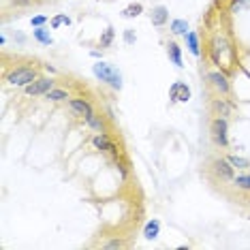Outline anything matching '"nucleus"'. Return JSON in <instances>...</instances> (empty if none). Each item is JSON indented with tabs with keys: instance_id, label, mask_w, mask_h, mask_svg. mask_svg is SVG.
<instances>
[{
	"instance_id": "obj_7",
	"label": "nucleus",
	"mask_w": 250,
	"mask_h": 250,
	"mask_svg": "<svg viewBox=\"0 0 250 250\" xmlns=\"http://www.w3.org/2000/svg\"><path fill=\"white\" fill-rule=\"evenodd\" d=\"M90 144H92L94 150H99L101 154H107L109 158L122 154L120 146L116 144V139H113L111 133H94L92 137H90Z\"/></svg>"
},
{
	"instance_id": "obj_25",
	"label": "nucleus",
	"mask_w": 250,
	"mask_h": 250,
	"mask_svg": "<svg viewBox=\"0 0 250 250\" xmlns=\"http://www.w3.org/2000/svg\"><path fill=\"white\" fill-rule=\"evenodd\" d=\"M227 161H229L235 171H250V161L244 156H237V154H227Z\"/></svg>"
},
{
	"instance_id": "obj_6",
	"label": "nucleus",
	"mask_w": 250,
	"mask_h": 250,
	"mask_svg": "<svg viewBox=\"0 0 250 250\" xmlns=\"http://www.w3.org/2000/svg\"><path fill=\"white\" fill-rule=\"evenodd\" d=\"M208 171H209V175L216 180V182H231L233 180V175H235L237 171H235V167L227 161V156H216V158H212L209 161V165H208Z\"/></svg>"
},
{
	"instance_id": "obj_24",
	"label": "nucleus",
	"mask_w": 250,
	"mask_h": 250,
	"mask_svg": "<svg viewBox=\"0 0 250 250\" xmlns=\"http://www.w3.org/2000/svg\"><path fill=\"white\" fill-rule=\"evenodd\" d=\"M246 9H250V0H229L227 2V13L229 15H237Z\"/></svg>"
},
{
	"instance_id": "obj_16",
	"label": "nucleus",
	"mask_w": 250,
	"mask_h": 250,
	"mask_svg": "<svg viewBox=\"0 0 250 250\" xmlns=\"http://www.w3.org/2000/svg\"><path fill=\"white\" fill-rule=\"evenodd\" d=\"M167 56L171 60V64H175V69H184V60H182V47L175 41H167Z\"/></svg>"
},
{
	"instance_id": "obj_15",
	"label": "nucleus",
	"mask_w": 250,
	"mask_h": 250,
	"mask_svg": "<svg viewBox=\"0 0 250 250\" xmlns=\"http://www.w3.org/2000/svg\"><path fill=\"white\" fill-rule=\"evenodd\" d=\"M141 235H144V240H147V242H154L156 237L161 235V220H158V218H150L144 225V229H141Z\"/></svg>"
},
{
	"instance_id": "obj_33",
	"label": "nucleus",
	"mask_w": 250,
	"mask_h": 250,
	"mask_svg": "<svg viewBox=\"0 0 250 250\" xmlns=\"http://www.w3.org/2000/svg\"><path fill=\"white\" fill-rule=\"evenodd\" d=\"M7 45V35L4 32H0V47H4Z\"/></svg>"
},
{
	"instance_id": "obj_29",
	"label": "nucleus",
	"mask_w": 250,
	"mask_h": 250,
	"mask_svg": "<svg viewBox=\"0 0 250 250\" xmlns=\"http://www.w3.org/2000/svg\"><path fill=\"white\" fill-rule=\"evenodd\" d=\"M122 41L126 45H135V41H137V35H135L133 28H126V30L122 32Z\"/></svg>"
},
{
	"instance_id": "obj_23",
	"label": "nucleus",
	"mask_w": 250,
	"mask_h": 250,
	"mask_svg": "<svg viewBox=\"0 0 250 250\" xmlns=\"http://www.w3.org/2000/svg\"><path fill=\"white\" fill-rule=\"evenodd\" d=\"M144 13V4L141 2H130V4H126V7L122 9V18L124 20H133V18H139V15Z\"/></svg>"
},
{
	"instance_id": "obj_4",
	"label": "nucleus",
	"mask_w": 250,
	"mask_h": 250,
	"mask_svg": "<svg viewBox=\"0 0 250 250\" xmlns=\"http://www.w3.org/2000/svg\"><path fill=\"white\" fill-rule=\"evenodd\" d=\"M92 75L99 79L101 83H107L111 90H116V92H120L122 90V73L116 69V66H111L109 62L105 60H96L92 64Z\"/></svg>"
},
{
	"instance_id": "obj_28",
	"label": "nucleus",
	"mask_w": 250,
	"mask_h": 250,
	"mask_svg": "<svg viewBox=\"0 0 250 250\" xmlns=\"http://www.w3.org/2000/svg\"><path fill=\"white\" fill-rule=\"evenodd\" d=\"M47 15H41V13H39V15H32V18H30V26L32 28H41V26H47Z\"/></svg>"
},
{
	"instance_id": "obj_31",
	"label": "nucleus",
	"mask_w": 250,
	"mask_h": 250,
	"mask_svg": "<svg viewBox=\"0 0 250 250\" xmlns=\"http://www.w3.org/2000/svg\"><path fill=\"white\" fill-rule=\"evenodd\" d=\"M90 56H92L94 60H103V49H92V52H90Z\"/></svg>"
},
{
	"instance_id": "obj_14",
	"label": "nucleus",
	"mask_w": 250,
	"mask_h": 250,
	"mask_svg": "<svg viewBox=\"0 0 250 250\" xmlns=\"http://www.w3.org/2000/svg\"><path fill=\"white\" fill-rule=\"evenodd\" d=\"M150 21L154 28H165L169 24V9L165 4H156L150 11Z\"/></svg>"
},
{
	"instance_id": "obj_13",
	"label": "nucleus",
	"mask_w": 250,
	"mask_h": 250,
	"mask_svg": "<svg viewBox=\"0 0 250 250\" xmlns=\"http://www.w3.org/2000/svg\"><path fill=\"white\" fill-rule=\"evenodd\" d=\"M184 43H186V49L195 56V58H201L203 56V41H201V35L197 30H188L184 35Z\"/></svg>"
},
{
	"instance_id": "obj_8",
	"label": "nucleus",
	"mask_w": 250,
	"mask_h": 250,
	"mask_svg": "<svg viewBox=\"0 0 250 250\" xmlns=\"http://www.w3.org/2000/svg\"><path fill=\"white\" fill-rule=\"evenodd\" d=\"M66 107H69V111H71V116L73 118H77V120H86L88 116H92V113L96 111V107L94 103L90 99H86L83 94H79V96H71L69 99V103H66Z\"/></svg>"
},
{
	"instance_id": "obj_22",
	"label": "nucleus",
	"mask_w": 250,
	"mask_h": 250,
	"mask_svg": "<svg viewBox=\"0 0 250 250\" xmlns=\"http://www.w3.org/2000/svg\"><path fill=\"white\" fill-rule=\"evenodd\" d=\"M113 41H116V28L113 26H107L105 30H103V35L99 37V47L101 49H107V47H111Z\"/></svg>"
},
{
	"instance_id": "obj_9",
	"label": "nucleus",
	"mask_w": 250,
	"mask_h": 250,
	"mask_svg": "<svg viewBox=\"0 0 250 250\" xmlns=\"http://www.w3.org/2000/svg\"><path fill=\"white\" fill-rule=\"evenodd\" d=\"M54 86H56V79H54V77L41 75L39 79H35L30 86L21 88V92H24V96H28V99H37V96H45Z\"/></svg>"
},
{
	"instance_id": "obj_5",
	"label": "nucleus",
	"mask_w": 250,
	"mask_h": 250,
	"mask_svg": "<svg viewBox=\"0 0 250 250\" xmlns=\"http://www.w3.org/2000/svg\"><path fill=\"white\" fill-rule=\"evenodd\" d=\"M209 139L220 150L229 147V118L212 116V120H209Z\"/></svg>"
},
{
	"instance_id": "obj_21",
	"label": "nucleus",
	"mask_w": 250,
	"mask_h": 250,
	"mask_svg": "<svg viewBox=\"0 0 250 250\" xmlns=\"http://www.w3.org/2000/svg\"><path fill=\"white\" fill-rule=\"evenodd\" d=\"M111 163L116 165V169H118V173H120V178L126 180L128 173H130V163H128V158L124 156V154H120V156H113Z\"/></svg>"
},
{
	"instance_id": "obj_2",
	"label": "nucleus",
	"mask_w": 250,
	"mask_h": 250,
	"mask_svg": "<svg viewBox=\"0 0 250 250\" xmlns=\"http://www.w3.org/2000/svg\"><path fill=\"white\" fill-rule=\"evenodd\" d=\"M43 64L39 62H24V64H15L4 71V83L9 88H26L30 86L35 79L41 77Z\"/></svg>"
},
{
	"instance_id": "obj_10",
	"label": "nucleus",
	"mask_w": 250,
	"mask_h": 250,
	"mask_svg": "<svg viewBox=\"0 0 250 250\" xmlns=\"http://www.w3.org/2000/svg\"><path fill=\"white\" fill-rule=\"evenodd\" d=\"M208 109L212 116H223V118H231L235 111V103L231 101V96H216L212 94L208 103Z\"/></svg>"
},
{
	"instance_id": "obj_32",
	"label": "nucleus",
	"mask_w": 250,
	"mask_h": 250,
	"mask_svg": "<svg viewBox=\"0 0 250 250\" xmlns=\"http://www.w3.org/2000/svg\"><path fill=\"white\" fill-rule=\"evenodd\" d=\"M15 41H18L20 45H24V43H26V37H24V35H20V32H18V35H15Z\"/></svg>"
},
{
	"instance_id": "obj_19",
	"label": "nucleus",
	"mask_w": 250,
	"mask_h": 250,
	"mask_svg": "<svg viewBox=\"0 0 250 250\" xmlns=\"http://www.w3.org/2000/svg\"><path fill=\"white\" fill-rule=\"evenodd\" d=\"M32 39H35L39 45H43V47H49V45H54V37H52V32H49L47 26L35 28V30H32Z\"/></svg>"
},
{
	"instance_id": "obj_1",
	"label": "nucleus",
	"mask_w": 250,
	"mask_h": 250,
	"mask_svg": "<svg viewBox=\"0 0 250 250\" xmlns=\"http://www.w3.org/2000/svg\"><path fill=\"white\" fill-rule=\"evenodd\" d=\"M206 60L212 69H223L231 75L237 64V45L225 28H212L206 39Z\"/></svg>"
},
{
	"instance_id": "obj_3",
	"label": "nucleus",
	"mask_w": 250,
	"mask_h": 250,
	"mask_svg": "<svg viewBox=\"0 0 250 250\" xmlns=\"http://www.w3.org/2000/svg\"><path fill=\"white\" fill-rule=\"evenodd\" d=\"M206 86L212 94L216 96H233V83H231V77L229 73L223 71V69H209L206 71Z\"/></svg>"
},
{
	"instance_id": "obj_18",
	"label": "nucleus",
	"mask_w": 250,
	"mask_h": 250,
	"mask_svg": "<svg viewBox=\"0 0 250 250\" xmlns=\"http://www.w3.org/2000/svg\"><path fill=\"white\" fill-rule=\"evenodd\" d=\"M71 96H73V94H71L66 88H62V86H54L47 94H45V99L52 101V103H69Z\"/></svg>"
},
{
	"instance_id": "obj_20",
	"label": "nucleus",
	"mask_w": 250,
	"mask_h": 250,
	"mask_svg": "<svg viewBox=\"0 0 250 250\" xmlns=\"http://www.w3.org/2000/svg\"><path fill=\"white\" fill-rule=\"evenodd\" d=\"M188 30H190V28H188V21H186V20L175 18V20L169 21V32H171L173 37H184Z\"/></svg>"
},
{
	"instance_id": "obj_26",
	"label": "nucleus",
	"mask_w": 250,
	"mask_h": 250,
	"mask_svg": "<svg viewBox=\"0 0 250 250\" xmlns=\"http://www.w3.org/2000/svg\"><path fill=\"white\" fill-rule=\"evenodd\" d=\"M71 24H73V20L66 13H58V15H54V18L49 20V26H52V30H58L60 26H71Z\"/></svg>"
},
{
	"instance_id": "obj_11",
	"label": "nucleus",
	"mask_w": 250,
	"mask_h": 250,
	"mask_svg": "<svg viewBox=\"0 0 250 250\" xmlns=\"http://www.w3.org/2000/svg\"><path fill=\"white\" fill-rule=\"evenodd\" d=\"M83 126L90 128V130H92V133H109L111 124H109V120H107V116H105V113L94 111L92 116H88L86 120H83Z\"/></svg>"
},
{
	"instance_id": "obj_17",
	"label": "nucleus",
	"mask_w": 250,
	"mask_h": 250,
	"mask_svg": "<svg viewBox=\"0 0 250 250\" xmlns=\"http://www.w3.org/2000/svg\"><path fill=\"white\" fill-rule=\"evenodd\" d=\"M235 190H242V192H250V171H237L233 175V180L229 182Z\"/></svg>"
},
{
	"instance_id": "obj_12",
	"label": "nucleus",
	"mask_w": 250,
	"mask_h": 250,
	"mask_svg": "<svg viewBox=\"0 0 250 250\" xmlns=\"http://www.w3.org/2000/svg\"><path fill=\"white\" fill-rule=\"evenodd\" d=\"M190 96H192V92L186 82H173L171 88H169V101H171V103H188Z\"/></svg>"
},
{
	"instance_id": "obj_30",
	"label": "nucleus",
	"mask_w": 250,
	"mask_h": 250,
	"mask_svg": "<svg viewBox=\"0 0 250 250\" xmlns=\"http://www.w3.org/2000/svg\"><path fill=\"white\" fill-rule=\"evenodd\" d=\"M126 244H124L122 240H109V242H105V248H124Z\"/></svg>"
},
{
	"instance_id": "obj_27",
	"label": "nucleus",
	"mask_w": 250,
	"mask_h": 250,
	"mask_svg": "<svg viewBox=\"0 0 250 250\" xmlns=\"http://www.w3.org/2000/svg\"><path fill=\"white\" fill-rule=\"evenodd\" d=\"M37 2H39V0H9L11 7H15V9H20V11H24V9H32Z\"/></svg>"
}]
</instances>
